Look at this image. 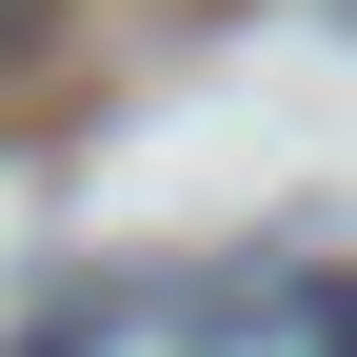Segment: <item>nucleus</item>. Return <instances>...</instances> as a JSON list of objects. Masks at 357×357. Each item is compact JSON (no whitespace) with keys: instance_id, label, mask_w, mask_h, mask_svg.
Here are the masks:
<instances>
[{"instance_id":"nucleus-1","label":"nucleus","mask_w":357,"mask_h":357,"mask_svg":"<svg viewBox=\"0 0 357 357\" xmlns=\"http://www.w3.org/2000/svg\"><path fill=\"white\" fill-rule=\"evenodd\" d=\"M119 337H139V298H119V278H79V298H40L0 357H119Z\"/></svg>"},{"instance_id":"nucleus-2","label":"nucleus","mask_w":357,"mask_h":357,"mask_svg":"<svg viewBox=\"0 0 357 357\" xmlns=\"http://www.w3.org/2000/svg\"><path fill=\"white\" fill-rule=\"evenodd\" d=\"M20 60H60V0H0V79Z\"/></svg>"},{"instance_id":"nucleus-3","label":"nucleus","mask_w":357,"mask_h":357,"mask_svg":"<svg viewBox=\"0 0 357 357\" xmlns=\"http://www.w3.org/2000/svg\"><path fill=\"white\" fill-rule=\"evenodd\" d=\"M318 357H357V278H337V298H318Z\"/></svg>"}]
</instances>
